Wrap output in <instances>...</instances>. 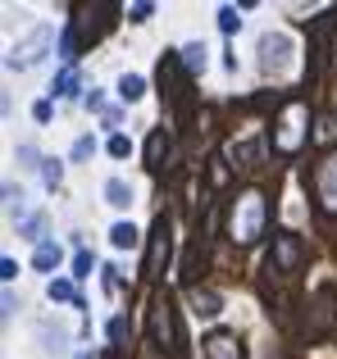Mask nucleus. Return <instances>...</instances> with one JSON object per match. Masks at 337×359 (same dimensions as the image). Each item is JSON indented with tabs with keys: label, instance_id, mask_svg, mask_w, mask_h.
Instances as JSON below:
<instances>
[{
	"label": "nucleus",
	"instance_id": "nucleus-24",
	"mask_svg": "<svg viewBox=\"0 0 337 359\" xmlns=\"http://www.w3.org/2000/svg\"><path fill=\"white\" fill-rule=\"evenodd\" d=\"M91 264H96V259H91V255H87V250H82V255H78V259H73V269H78V278H87V273H91Z\"/></svg>",
	"mask_w": 337,
	"mask_h": 359
},
{
	"label": "nucleus",
	"instance_id": "nucleus-3",
	"mask_svg": "<svg viewBox=\"0 0 337 359\" xmlns=\"http://www.w3.org/2000/svg\"><path fill=\"white\" fill-rule=\"evenodd\" d=\"M260 228H265V201L251 191V196H242V210H237V219H232V232H237L242 245H251L260 237Z\"/></svg>",
	"mask_w": 337,
	"mask_h": 359
},
{
	"label": "nucleus",
	"instance_id": "nucleus-15",
	"mask_svg": "<svg viewBox=\"0 0 337 359\" xmlns=\"http://www.w3.org/2000/svg\"><path fill=\"white\" fill-rule=\"evenodd\" d=\"M32 264L41 273H51L55 264H60V245H55V241H41V245H37V255H32Z\"/></svg>",
	"mask_w": 337,
	"mask_h": 359
},
{
	"label": "nucleus",
	"instance_id": "nucleus-21",
	"mask_svg": "<svg viewBox=\"0 0 337 359\" xmlns=\"http://www.w3.org/2000/svg\"><path fill=\"white\" fill-rule=\"evenodd\" d=\"M237 159H246V168H251V164H256V159H260V141H246V146L237 150Z\"/></svg>",
	"mask_w": 337,
	"mask_h": 359
},
{
	"label": "nucleus",
	"instance_id": "nucleus-13",
	"mask_svg": "<svg viewBox=\"0 0 337 359\" xmlns=\"http://www.w3.org/2000/svg\"><path fill=\"white\" fill-rule=\"evenodd\" d=\"M164 250H168V228H164V219H160V223H155V245H151V259H146V273H155V269H160Z\"/></svg>",
	"mask_w": 337,
	"mask_h": 359
},
{
	"label": "nucleus",
	"instance_id": "nucleus-12",
	"mask_svg": "<svg viewBox=\"0 0 337 359\" xmlns=\"http://www.w3.org/2000/svg\"><path fill=\"white\" fill-rule=\"evenodd\" d=\"M137 228L133 223H114V228H110V245H114V250H137Z\"/></svg>",
	"mask_w": 337,
	"mask_h": 359
},
{
	"label": "nucleus",
	"instance_id": "nucleus-23",
	"mask_svg": "<svg viewBox=\"0 0 337 359\" xmlns=\"http://www.w3.org/2000/svg\"><path fill=\"white\" fill-rule=\"evenodd\" d=\"M91 150H96V141H91V137H78V146H73V159H87Z\"/></svg>",
	"mask_w": 337,
	"mask_h": 359
},
{
	"label": "nucleus",
	"instance_id": "nucleus-18",
	"mask_svg": "<svg viewBox=\"0 0 337 359\" xmlns=\"http://www.w3.org/2000/svg\"><path fill=\"white\" fill-rule=\"evenodd\" d=\"M73 87H78V73H60V78H55V87H51V96H73Z\"/></svg>",
	"mask_w": 337,
	"mask_h": 359
},
{
	"label": "nucleus",
	"instance_id": "nucleus-22",
	"mask_svg": "<svg viewBox=\"0 0 337 359\" xmlns=\"http://www.w3.org/2000/svg\"><path fill=\"white\" fill-rule=\"evenodd\" d=\"M60 177H64L60 159H46V182H51V187H60Z\"/></svg>",
	"mask_w": 337,
	"mask_h": 359
},
{
	"label": "nucleus",
	"instance_id": "nucleus-8",
	"mask_svg": "<svg viewBox=\"0 0 337 359\" xmlns=\"http://www.w3.org/2000/svg\"><path fill=\"white\" fill-rule=\"evenodd\" d=\"M100 196H105V205H110V210H128V205H133V187H128L124 177H110Z\"/></svg>",
	"mask_w": 337,
	"mask_h": 359
},
{
	"label": "nucleus",
	"instance_id": "nucleus-2",
	"mask_svg": "<svg viewBox=\"0 0 337 359\" xmlns=\"http://www.w3.org/2000/svg\"><path fill=\"white\" fill-rule=\"evenodd\" d=\"M51 46H55V27H51V23L32 27V32H27L23 41L14 46V50H9V69H32V64H41Z\"/></svg>",
	"mask_w": 337,
	"mask_h": 359
},
{
	"label": "nucleus",
	"instance_id": "nucleus-19",
	"mask_svg": "<svg viewBox=\"0 0 337 359\" xmlns=\"http://www.w3.org/2000/svg\"><path fill=\"white\" fill-rule=\"evenodd\" d=\"M46 296H51V300H73V282H51V287H46Z\"/></svg>",
	"mask_w": 337,
	"mask_h": 359
},
{
	"label": "nucleus",
	"instance_id": "nucleus-20",
	"mask_svg": "<svg viewBox=\"0 0 337 359\" xmlns=\"http://www.w3.org/2000/svg\"><path fill=\"white\" fill-rule=\"evenodd\" d=\"M128 150H133V146H128V137H124V132H114V137H110V155H114V159H124Z\"/></svg>",
	"mask_w": 337,
	"mask_h": 359
},
{
	"label": "nucleus",
	"instance_id": "nucleus-7",
	"mask_svg": "<svg viewBox=\"0 0 337 359\" xmlns=\"http://www.w3.org/2000/svg\"><path fill=\"white\" fill-rule=\"evenodd\" d=\"M178 55H183V69L187 73H205V64H210V46H205V41H187Z\"/></svg>",
	"mask_w": 337,
	"mask_h": 359
},
{
	"label": "nucleus",
	"instance_id": "nucleus-5",
	"mask_svg": "<svg viewBox=\"0 0 337 359\" xmlns=\"http://www.w3.org/2000/svg\"><path fill=\"white\" fill-rule=\"evenodd\" d=\"M301 264V241L292 232H278V273H296Z\"/></svg>",
	"mask_w": 337,
	"mask_h": 359
},
{
	"label": "nucleus",
	"instance_id": "nucleus-11",
	"mask_svg": "<svg viewBox=\"0 0 337 359\" xmlns=\"http://www.w3.org/2000/svg\"><path fill=\"white\" fill-rule=\"evenodd\" d=\"M192 314L196 318H214V314H219V309H223V300L219 296H214V291H192Z\"/></svg>",
	"mask_w": 337,
	"mask_h": 359
},
{
	"label": "nucleus",
	"instance_id": "nucleus-9",
	"mask_svg": "<svg viewBox=\"0 0 337 359\" xmlns=\"http://www.w3.org/2000/svg\"><path fill=\"white\" fill-rule=\"evenodd\" d=\"M114 91H119V100H124V105H137V100L146 96V78H142V73H124Z\"/></svg>",
	"mask_w": 337,
	"mask_h": 359
},
{
	"label": "nucleus",
	"instance_id": "nucleus-14",
	"mask_svg": "<svg viewBox=\"0 0 337 359\" xmlns=\"http://www.w3.org/2000/svg\"><path fill=\"white\" fill-rule=\"evenodd\" d=\"M333 323H337V296L324 287V291H319V332H329Z\"/></svg>",
	"mask_w": 337,
	"mask_h": 359
},
{
	"label": "nucleus",
	"instance_id": "nucleus-25",
	"mask_svg": "<svg viewBox=\"0 0 337 359\" xmlns=\"http://www.w3.org/2000/svg\"><path fill=\"white\" fill-rule=\"evenodd\" d=\"M32 118H37V123L51 118V100H37V105H32Z\"/></svg>",
	"mask_w": 337,
	"mask_h": 359
},
{
	"label": "nucleus",
	"instance_id": "nucleus-26",
	"mask_svg": "<svg viewBox=\"0 0 337 359\" xmlns=\"http://www.w3.org/2000/svg\"><path fill=\"white\" fill-rule=\"evenodd\" d=\"M18 159H23V168H32V159H37V146H18Z\"/></svg>",
	"mask_w": 337,
	"mask_h": 359
},
{
	"label": "nucleus",
	"instance_id": "nucleus-16",
	"mask_svg": "<svg viewBox=\"0 0 337 359\" xmlns=\"http://www.w3.org/2000/svg\"><path fill=\"white\" fill-rule=\"evenodd\" d=\"M164 155H168V137H164V132H151V141H146V164L160 168Z\"/></svg>",
	"mask_w": 337,
	"mask_h": 359
},
{
	"label": "nucleus",
	"instance_id": "nucleus-10",
	"mask_svg": "<svg viewBox=\"0 0 337 359\" xmlns=\"http://www.w3.org/2000/svg\"><path fill=\"white\" fill-rule=\"evenodd\" d=\"M319 196H324V205H329V210H337V155L319 168Z\"/></svg>",
	"mask_w": 337,
	"mask_h": 359
},
{
	"label": "nucleus",
	"instance_id": "nucleus-6",
	"mask_svg": "<svg viewBox=\"0 0 337 359\" xmlns=\"http://www.w3.org/2000/svg\"><path fill=\"white\" fill-rule=\"evenodd\" d=\"M205 355L210 359H242V346H237V337L214 332V337H205Z\"/></svg>",
	"mask_w": 337,
	"mask_h": 359
},
{
	"label": "nucleus",
	"instance_id": "nucleus-4",
	"mask_svg": "<svg viewBox=\"0 0 337 359\" xmlns=\"http://www.w3.org/2000/svg\"><path fill=\"white\" fill-rule=\"evenodd\" d=\"M155 337L168 341L173 355H183V332H178V318H173V305H168V300H155Z\"/></svg>",
	"mask_w": 337,
	"mask_h": 359
},
{
	"label": "nucleus",
	"instance_id": "nucleus-1",
	"mask_svg": "<svg viewBox=\"0 0 337 359\" xmlns=\"http://www.w3.org/2000/svg\"><path fill=\"white\" fill-rule=\"evenodd\" d=\"M292 55H296L292 32H265L260 36V69H265L269 78H283L287 64H292Z\"/></svg>",
	"mask_w": 337,
	"mask_h": 359
},
{
	"label": "nucleus",
	"instance_id": "nucleus-17",
	"mask_svg": "<svg viewBox=\"0 0 337 359\" xmlns=\"http://www.w3.org/2000/svg\"><path fill=\"white\" fill-rule=\"evenodd\" d=\"M219 27H223L228 36L242 32V9H237V5H223V9H219Z\"/></svg>",
	"mask_w": 337,
	"mask_h": 359
}]
</instances>
